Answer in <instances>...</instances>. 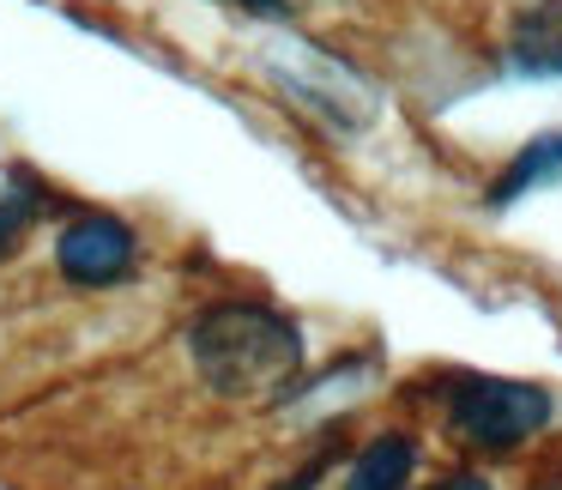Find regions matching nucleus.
<instances>
[{"instance_id":"obj_1","label":"nucleus","mask_w":562,"mask_h":490,"mask_svg":"<svg viewBox=\"0 0 562 490\" xmlns=\"http://www.w3.org/2000/svg\"><path fill=\"white\" fill-rule=\"evenodd\" d=\"M200 376L212 393L243 405H279L303 376V333L267 303H218L188 327Z\"/></svg>"},{"instance_id":"obj_2","label":"nucleus","mask_w":562,"mask_h":490,"mask_svg":"<svg viewBox=\"0 0 562 490\" xmlns=\"http://www.w3.org/2000/svg\"><path fill=\"white\" fill-rule=\"evenodd\" d=\"M448 417L472 448H520L526 436L550 424V393L508 376H465L448 393Z\"/></svg>"},{"instance_id":"obj_3","label":"nucleus","mask_w":562,"mask_h":490,"mask_svg":"<svg viewBox=\"0 0 562 490\" xmlns=\"http://www.w3.org/2000/svg\"><path fill=\"white\" fill-rule=\"evenodd\" d=\"M296 62H272V74H279V86L291 91L296 103H308V110H321L333 127H363L369 115H375V91L363 86V79L351 74V67H339L333 55H321L315 43H291Z\"/></svg>"},{"instance_id":"obj_4","label":"nucleus","mask_w":562,"mask_h":490,"mask_svg":"<svg viewBox=\"0 0 562 490\" xmlns=\"http://www.w3.org/2000/svg\"><path fill=\"white\" fill-rule=\"evenodd\" d=\"M134 255H139L134 231H127L122 219H110V212H86V219H74L61 231V243H55L61 272L74 285H91V291L127 279V272H134Z\"/></svg>"},{"instance_id":"obj_5","label":"nucleus","mask_w":562,"mask_h":490,"mask_svg":"<svg viewBox=\"0 0 562 490\" xmlns=\"http://www.w3.org/2000/svg\"><path fill=\"white\" fill-rule=\"evenodd\" d=\"M508 62L532 79H562V0H532L514 13Z\"/></svg>"},{"instance_id":"obj_6","label":"nucleus","mask_w":562,"mask_h":490,"mask_svg":"<svg viewBox=\"0 0 562 490\" xmlns=\"http://www.w3.org/2000/svg\"><path fill=\"white\" fill-rule=\"evenodd\" d=\"M412 466H417V442L400 436V430H381V436L351 460L345 490H405L412 485Z\"/></svg>"},{"instance_id":"obj_7","label":"nucleus","mask_w":562,"mask_h":490,"mask_svg":"<svg viewBox=\"0 0 562 490\" xmlns=\"http://www.w3.org/2000/svg\"><path fill=\"white\" fill-rule=\"evenodd\" d=\"M557 176H562V134H538L532 146H526L520 158L490 182V207H508V200H520V194H532V188L557 182Z\"/></svg>"},{"instance_id":"obj_8","label":"nucleus","mask_w":562,"mask_h":490,"mask_svg":"<svg viewBox=\"0 0 562 490\" xmlns=\"http://www.w3.org/2000/svg\"><path fill=\"white\" fill-rule=\"evenodd\" d=\"M37 212H43V194H31V200H0V255L19 243V231H25Z\"/></svg>"},{"instance_id":"obj_9","label":"nucleus","mask_w":562,"mask_h":490,"mask_svg":"<svg viewBox=\"0 0 562 490\" xmlns=\"http://www.w3.org/2000/svg\"><path fill=\"white\" fill-rule=\"evenodd\" d=\"M243 13H260V19H284V0H231Z\"/></svg>"},{"instance_id":"obj_10","label":"nucleus","mask_w":562,"mask_h":490,"mask_svg":"<svg viewBox=\"0 0 562 490\" xmlns=\"http://www.w3.org/2000/svg\"><path fill=\"white\" fill-rule=\"evenodd\" d=\"M429 490H490L477 472H453V478H441V485H429Z\"/></svg>"}]
</instances>
